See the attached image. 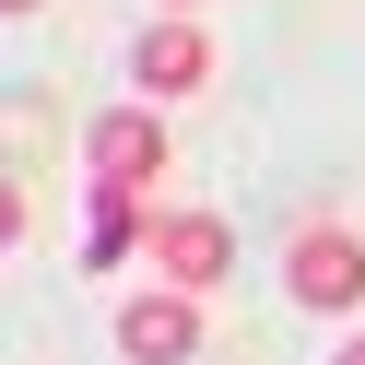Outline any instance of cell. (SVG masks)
Returning <instances> with one entry per match:
<instances>
[{"instance_id":"obj_1","label":"cell","mask_w":365,"mask_h":365,"mask_svg":"<svg viewBox=\"0 0 365 365\" xmlns=\"http://www.w3.org/2000/svg\"><path fill=\"white\" fill-rule=\"evenodd\" d=\"M283 283H294V307L354 318L365 307V236H354V224H307V236L283 247Z\"/></svg>"},{"instance_id":"obj_2","label":"cell","mask_w":365,"mask_h":365,"mask_svg":"<svg viewBox=\"0 0 365 365\" xmlns=\"http://www.w3.org/2000/svg\"><path fill=\"white\" fill-rule=\"evenodd\" d=\"M83 165H95V189H153L165 177V118L153 106H106L83 130Z\"/></svg>"},{"instance_id":"obj_3","label":"cell","mask_w":365,"mask_h":365,"mask_svg":"<svg viewBox=\"0 0 365 365\" xmlns=\"http://www.w3.org/2000/svg\"><path fill=\"white\" fill-rule=\"evenodd\" d=\"M118 354L130 365H189L200 354V294H130V307H118Z\"/></svg>"},{"instance_id":"obj_4","label":"cell","mask_w":365,"mask_h":365,"mask_svg":"<svg viewBox=\"0 0 365 365\" xmlns=\"http://www.w3.org/2000/svg\"><path fill=\"white\" fill-rule=\"evenodd\" d=\"M130 83H142V95H200V83H212V36H200L189 12L142 24V48H130Z\"/></svg>"},{"instance_id":"obj_5","label":"cell","mask_w":365,"mask_h":365,"mask_svg":"<svg viewBox=\"0 0 365 365\" xmlns=\"http://www.w3.org/2000/svg\"><path fill=\"white\" fill-rule=\"evenodd\" d=\"M224 259H236V236H224L212 212H153V271H165L177 294H200V283H224Z\"/></svg>"},{"instance_id":"obj_6","label":"cell","mask_w":365,"mask_h":365,"mask_svg":"<svg viewBox=\"0 0 365 365\" xmlns=\"http://www.w3.org/2000/svg\"><path fill=\"white\" fill-rule=\"evenodd\" d=\"M130 236H153V224H142V200H130V189H95V236H83V259H95V271H118V259H130Z\"/></svg>"},{"instance_id":"obj_7","label":"cell","mask_w":365,"mask_h":365,"mask_svg":"<svg viewBox=\"0 0 365 365\" xmlns=\"http://www.w3.org/2000/svg\"><path fill=\"white\" fill-rule=\"evenodd\" d=\"M0 247H24V189L0 177Z\"/></svg>"},{"instance_id":"obj_8","label":"cell","mask_w":365,"mask_h":365,"mask_svg":"<svg viewBox=\"0 0 365 365\" xmlns=\"http://www.w3.org/2000/svg\"><path fill=\"white\" fill-rule=\"evenodd\" d=\"M330 365H365V341H341V354H330Z\"/></svg>"},{"instance_id":"obj_9","label":"cell","mask_w":365,"mask_h":365,"mask_svg":"<svg viewBox=\"0 0 365 365\" xmlns=\"http://www.w3.org/2000/svg\"><path fill=\"white\" fill-rule=\"evenodd\" d=\"M0 12H36V0H0Z\"/></svg>"},{"instance_id":"obj_10","label":"cell","mask_w":365,"mask_h":365,"mask_svg":"<svg viewBox=\"0 0 365 365\" xmlns=\"http://www.w3.org/2000/svg\"><path fill=\"white\" fill-rule=\"evenodd\" d=\"M165 12H189V0H165Z\"/></svg>"}]
</instances>
